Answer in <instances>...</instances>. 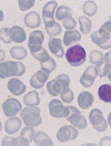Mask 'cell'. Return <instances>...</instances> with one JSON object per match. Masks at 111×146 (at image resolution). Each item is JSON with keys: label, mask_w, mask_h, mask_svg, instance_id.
Listing matches in <instances>:
<instances>
[{"label": "cell", "mask_w": 111, "mask_h": 146, "mask_svg": "<svg viewBox=\"0 0 111 146\" xmlns=\"http://www.w3.org/2000/svg\"><path fill=\"white\" fill-rule=\"evenodd\" d=\"M9 36L11 41L16 43H21L26 40V31L19 26H15L12 28H9Z\"/></svg>", "instance_id": "e0dca14e"}, {"label": "cell", "mask_w": 111, "mask_h": 146, "mask_svg": "<svg viewBox=\"0 0 111 146\" xmlns=\"http://www.w3.org/2000/svg\"><path fill=\"white\" fill-rule=\"evenodd\" d=\"M61 100L64 101L65 103H71L74 101V92L71 91L70 89H68L67 91H65L64 93L60 94Z\"/></svg>", "instance_id": "d590c367"}, {"label": "cell", "mask_w": 111, "mask_h": 146, "mask_svg": "<svg viewBox=\"0 0 111 146\" xmlns=\"http://www.w3.org/2000/svg\"><path fill=\"white\" fill-rule=\"evenodd\" d=\"M91 41L93 43H96L98 46H100L101 49L108 50L111 48V36L109 33L102 31V30H97L94 31L92 35L90 36Z\"/></svg>", "instance_id": "52a82bcc"}, {"label": "cell", "mask_w": 111, "mask_h": 146, "mask_svg": "<svg viewBox=\"0 0 111 146\" xmlns=\"http://www.w3.org/2000/svg\"><path fill=\"white\" fill-rule=\"evenodd\" d=\"M107 76H108V79H109V80H110V81H111V71H110V72H109V74H108Z\"/></svg>", "instance_id": "ee69618b"}, {"label": "cell", "mask_w": 111, "mask_h": 146, "mask_svg": "<svg viewBox=\"0 0 111 146\" xmlns=\"http://www.w3.org/2000/svg\"><path fill=\"white\" fill-rule=\"evenodd\" d=\"M35 143L39 146H53V142L52 139L49 137V135H47L45 132H37L36 135H35V138H33Z\"/></svg>", "instance_id": "603a6c76"}, {"label": "cell", "mask_w": 111, "mask_h": 146, "mask_svg": "<svg viewBox=\"0 0 111 146\" xmlns=\"http://www.w3.org/2000/svg\"><path fill=\"white\" fill-rule=\"evenodd\" d=\"M99 145H101V146L109 145V146H111V137L106 136V137H103V138H101V139H100Z\"/></svg>", "instance_id": "60d3db41"}, {"label": "cell", "mask_w": 111, "mask_h": 146, "mask_svg": "<svg viewBox=\"0 0 111 146\" xmlns=\"http://www.w3.org/2000/svg\"><path fill=\"white\" fill-rule=\"evenodd\" d=\"M76 25H77V22H76V20L72 17H68V18H66L64 20V27L66 29H68V31L69 30H74L76 28Z\"/></svg>", "instance_id": "74e56055"}, {"label": "cell", "mask_w": 111, "mask_h": 146, "mask_svg": "<svg viewBox=\"0 0 111 146\" xmlns=\"http://www.w3.org/2000/svg\"><path fill=\"white\" fill-rule=\"evenodd\" d=\"M23 103L27 106H37L40 104V96L37 91H31L23 98Z\"/></svg>", "instance_id": "d4e9b609"}, {"label": "cell", "mask_w": 111, "mask_h": 146, "mask_svg": "<svg viewBox=\"0 0 111 146\" xmlns=\"http://www.w3.org/2000/svg\"><path fill=\"white\" fill-rule=\"evenodd\" d=\"M65 106L60 100H51L49 102V113L52 117L62 119L65 117Z\"/></svg>", "instance_id": "4fadbf2b"}, {"label": "cell", "mask_w": 111, "mask_h": 146, "mask_svg": "<svg viewBox=\"0 0 111 146\" xmlns=\"http://www.w3.org/2000/svg\"><path fill=\"white\" fill-rule=\"evenodd\" d=\"M45 40V36L40 30H35L30 33L29 36V41H28V46L31 48H36V46H40L42 44Z\"/></svg>", "instance_id": "ffe728a7"}, {"label": "cell", "mask_w": 111, "mask_h": 146, "mask_svg": "<svg viewBox=\"0 0 111 146\" xmlns=\"http://www.w3.org/2000/svg\"><path fill=\"white\" fill-rule=\"evenodd\" d=\"M111 71V64L110 63H106L103 64V66H100L99 68V76L100 78H104V76H107L109 72Z\"/></svg>", "instance_id": "f35d334b"}, {"label": "cell", "mask_w": 111, "mask_h": 146, "mask_svg": "<svg viewBox=\"0 0 111 146\" xmlns=\"http://www.w3.org/2000/svg\"><path fill=\"white\" fill-rule=\"evenodd\" d=\"M48 78H49V74L45 71H42V70L37 71L30 79V85L35 90H40L41 88H43V85L48 81Z\"/></svg>", "instance_id": "7c38bea8"}, {"label": "cell", "mask_w": 111, "mask_h": 146, "mask_svg": "<svg viewBox=\"0 0 111 146\" xmlns=\"http://www.w3.org/2000/svg\"><path fill=\"white\" fill-rule=\"evenodd\" d=\"M3 54H5V52H3V51H2V50H1V60H2V59H3Z\"/></svg>", "instance_id": "f6af8a7d"}, {"label": "cell", "mask_w": 111, "mask_h": 146, "mask_svg": "<svg viewBox=\"0 0 111 146\" xmlns=\"http://www.w3.org/2000/svg\"><path fill=\"white\" fill-rule=\"evenodd\" d=\"M90 123L92 124L93 128L98 132H104L108 127V123L103 117V114L99 109H93L89 114Z\"/></svg>", "instance_id": "8992f818"}, {"label": "cell", "mask_w": 111, "mask_h": 146, "mask_svg": "<svg viewBox=\"0 0 111 146\" xmlns=\"http://www.w3.org/2000/svg\"><path fill=\"white\" fill-rule=\"evenodd\" d=\"M41 20L42 19L40 18L39 13L32 11V12H29L25 16V25L27 26L28 28H31V29H35V28H39L40 25H41Z\"/></svg>", "instance_id": "ac0fdd59"}, {"label": "cell", "mask_w": 111, "mask_h": 146, "mask_svg": "<svg viewBox=\"0 0 111 146\" xmlns=\"http://www.w3.org/2000/svg\"><path fill=\"white\" fill-rule=\"evenodd\" d=\"M98 75H99V68L96 65H90L81 75L80 84L84 88H90L94 83V80Z\"/></svg>", "instance_id": "30bf717a"}, {"label": "cell", "mask_w": 111, "mask_h": 146, "mask_svg": "<svg viewBox=\"0 0 111 146\" xmlns=\"http://www.w3.org/2000/svg\"><path fill=\"white\" fill-rule=\"evenodd\" d=\"M20 126H21V119L12 116L9 117V119L5 123V131L8 135H12L18 132Z\"/></svg>", "instance_id": "d6986e66"}, {"label": "cell", "mask_w": 111, "mask_h": 146, "mask_svg": "<svg viewBox=\"0 0 111 146\" xmlns=\"http://www.w3.org/2000/svg\"><path fill=\"white\" fill-rule=\"evenodd\" d=\"M78 137V131L74 126L65 125L60 128L57 133V139L60 143H67L69 141H74Z\"/></svg>", "instance_id": "ba28073f"}, {"label": "cell", "mask_w": 111, "mask_h": 146, "mask_svg": "<svg viewBox=\"0 0 111 146\" xmlns=\"http://www.w3.org/2000/svg\"><path fill=\"white\" fill-rule=\"evenodd\" d=\"M20 135L23 137V138H26L28 142L30 143V142L33 141L35 135H36V132H35V129H33L32 126H26V127L21 131V134Z\"/></svg>", "instance_id": "d6a6232c"}, {"label": "cell", "mask_w": 111, "mask_h": 146, "mask_svg": "<svg viewBox=\"0 0 111 146\" xmlns=\"http://www.w3.org/2000/svg\"><path fill=\"white\" fill-rule=\"evenodd\" d=\"M93 101H94L93 95L88 91L81 92L78 95V105L83 110L90 109L93 104Z\"/></svg>", "instance_id": "9a60e30c"}, {"label": "cell", "mask_w": 111, "mask_h": 146, "mask_svg": "<svg viewBox=\"0 0 111 146\" xmlns=\"http://www.w3.org/2000/svg\"><path fill=\"white\" fill-rule=\"evenodd\" d=\"M48 46H49V50L52 54H55L58 58H62L65 56V50L62 48V42L60 39L58 38H51L48 42Z\"/></svg>", "instance_id": "5bb4252c"}, {"label": "cell", "mask_w": 111, "mask_h": 146, "mask_svg": "<svg viewBox=\"0 0 111 146\" xmlns=\"http://www.w3.org/2000/svg\"><path fill=\"white\" fill-rule=\"evenodd\" d=\"M57 1H49L42 8V17L41 19L45 22V26L55 22V16H56V10H57Z\"/></svg>", "instance_id": "8fae6325"}, {"label": "cell", "mask_w": 111, "mask_h": 146, "mask_svg": "<svg viewBox=\"0 0 111 146\" xmlns=\"http://www.w3.org/2000/svg\"><path fill=\"white\" fill-rule=\"evenodd\" d=\"M72 12H74V11H72L71 8H69V7H67V6H60V7H58L57 10H56V19L64 21L66 18L71 17Z\"/></svg>", "instance_id": "4316f807"}, {"label": "cell", "mask_w": 111, "mask_h": 146, "mask_svg": "<svg viewBox=\"0 0 111 146\" xmlns=\"http://www.w3.org/2000/svg\"><path fill=\"white\" fill-rule=\"evenodd\" d=\"M89 60H90V63L92 65H96L98 68H100L104 61V54H102L100 51H91L90 56H89Z\"/></svg>", "instance_id": "83f0119b"}, {"label": "cell", "mask_w": 111, "mask_h": 146, "mask_svg": "<svg viewBox=\"0 0 111 146\" xmlns=\"http://www.w3.org/2000/svg\"><path fill=\"white\" fill-rule=\"evenodd\" d=\"M10 55L13 58V59H18V60H22L27 56V50L23 48V46H12L10 49Z\"/></svg>", "instance_id": "f1b7e54d"}, {"label": "cell", "mask_w": 111, "mask_h": 146, "mask_svg": "<svg viewBox=\"0 0 111 146\" xmlns=\"http://www.w3.org/2000/svg\"><path fill=\"white\" fill-rule=\"evenodd\" d=\"M80 40H81V35L77 30H69V31L67 30L64 36V43L67 46H72L76 42H79Z\"/></svg>", "instance_id": "44dd1931"}, {"label": "cell", "mask_w": 111, "mask_h": 146, "mask_svg": "<svg viewBox=\"0 0 111 146\" xmlns=\"http://www.w3.org/2000/svg\"><path fill=\"white\" fill-rule=\"evenodd\" d=\"M65 117L70 123L71 125L77 128H83L87 127V121L86 117L81 114V112L78 109H76L74 106H67L65 109Z\"/></svg>", "instance_id": "5b68a950"}, {"label": "cell", "mask_w": 111, "mask_h": 146, "mask_svg": "<svg viewBox=\"0 0 111 146\" xmlns=\"http://www.w3.org/2000/svg\"><path fill=\"white\" fill-rule=\"evenodd\" d=\"M110 22H111V17H110Z\"/></svg>", "instance_id": "bcb514c9"}, {"label": "cell", "mask_w": 111, "mask_h": 146, "mask_svg": "<svg viewBox=\"0 0 111 146\" xmlns=\"http://www.w3.org/2000/svg\"><path fill=\"white\" fill-rule=\"evenodd\" d=\"M2 112L7 117L16 116L19 112H21V103L16 99H7L2 104Z\"/></svg>", "instance_id": "9c48e42d"}, {"label": "cell", "mask_w": 111, "mask_h": 146, "mask_svg": "<svg viewBox=\"0 0 111 146\" xmlns=\"http://www.w3.org/2000/svg\"><path fill=\"white\" fill-rule=\"evenodd\" d=\"M100 30L102 31H104V32H107V33H111V22L110 21H108V22H106V23H103L101 27H100Z\"/></svg>", "instance_id": "ab89813d"}, {"label": "cell", "mask_w": 111, "mask_h": 146, "mask_svg": "<svg viewBox=\"0 0 111 146\" xmlns=\"http://www.w3.org/2000/svg\"><path fill=\"white\" fill-rule=\"evenodd\" d=\"M8 90H9L10 93H12L13 95L16 96H19L21 95L23 92L26 91V85L21 82L18 79H11L9 82H8Z\"/></svg>", "instance_id": "2e32d148"}, {"label": "cell", "mask_w": 111, "mask_h": 146, "mask_svg": "<svg viewBox=\"0 0 111 146\" xmlns=\"http://www.w3.org/2000/svg\"><path fill=\"white\" fill-rule=\"evenodd\" d=\"M20 116L22 117L23 123L27 126L36 127V126H39L42 122L41 115H40V109H38L37 106H29L21 110Z\"/></svg>", "instance_id": "277c9868"}, {"label": "cell", "mask_w": 111, "mask_h": 146, "mask_svg": "<svg viewBox=\"0 0 111 146\" xmlns=\"http://www.w3.org/2000/svg\"><path fill=\"white\" fill-rule=\"evenodd\" d=\"M30 52H31L32 56H33L36 60L40 61V63H43V62H46L47 60L50 59L48 52H47V50L43 49L41 46H36V48H31V49H30Z\"/></svg>", "instance_id": "7402d4cb"}, {"label": "cell", "mask_w": 111, "mask_h": 146, "mask_svg": "<svg viewBox=\"0 0 111 146\" xmlns=\"http://www.w3.org/2000/svg\"><path fill=\"white\" fill-rule=\"evenodd\" d=\"M56 66H57L56 61L53 60V59H51V58H50L49 60H47L46 62L41 63V70H42V71H45L46 73H48V74H50L52 71H55Z\"/></svg>", "instance_id": "836d02e7"}, {"label": "cell", "mask_w": 111, "mask_h": 146, "mask_svg": "<svg viewBox=\"0 0 111 146\" xmlns=\"http://www.w3.org/2000/svg\"><path fill=\"white\" fill-rule=\"evenodd\" d=\"M99 99L106 103H111V84H102L98 90Z\"/></svg>", "instance_id": "484cf974"}, {"label": "cell", "mask_w": 111, "mask_h": 146, "mask_svg": "<svg viewBox=\"0 0 111 146\" xmlns=\"http://www.w3.org/2000/svg\"><path fill=\"white\" fill-rule=\"evenodd\" d=\"M46 30H47V32H48V35H49L50 36H58V35H60L61 31H62L61 26H60L59 23H57L56 21L55 22H52V23L46 25Z\"/></svg>", "instance_id": "1f68e13d"}, {"label": "cell", "mask_w": 111, "mask_h": 146, "mask_svg": "<svg viewBox=\"0 0 111 146\" xmlns=\"http://www.w3.org/2000/svg\"><path fill=\"white\" fill-rule=\"evenodd\" d=\"M70 85V76L67 74H60L53 80L47 83V91L50 95L58 96L69 89Z\"/></svg>", "instance_id": "6da1fadb"}, {"label": "cell", "mask_w": 111, "mask_h": 146, "mask_svg": "<svg viewBox=\"0 0 111 146\" xmlns=\"http://www.w3.org/2000/svg\"><path fill=\"white\" fill-rule=\"evenodd\" d=\"M26 72L25 64L15 61H6L0 64V78L6 79L9 76H21Z\"/></svg>", "instance_id": "7a4b0ae2"}, {"label": "cell", "mask_w": 111, "mask_h": 146, "mask_svg": "<svg viewBox=\"0 0 111 146\" xmlns=\"http://www.w3.org/2000/svg\"><path fill=\"white\" fill-rule=\"evenodd\" d=\"M79 23H80V30L83 35H88L92 28V23L91 20L84 16H80L79 17Z\"/></svg>", "instance_id": "f546056e"}, {"label": "cell", "mask_w": 111, "mask_h": 146, "mask_svg": "<svg viewBox=\"0 0 111 146\" xmlns=\"http://www.w3.org/2000/svg\"><path fill=\"white\" fill-rule=\"evenodd\" d=\"M0 38H1V41H3L5 43L12 42L9 36V28H1V30H0Z\"/></svg>", "instance_id": "8d00e7d4"}, {"label": "cell", "mask_w": 111, "mask_h": 146, "mask_svg": "<svg viewBox=\"0 0 111 146\" xmlns=\"http://www.w3.org/2000/svg\"><path fill=\"white\" fill-rule=\"evenodd\" d=\"M67 62L71 66H80L86 62V50L82 46H70L65 54Z\"/></svg>", "instance_id": "3957f363"}, {"label": "cell", "mask_w": 111, "mask_h": 146, "mask_svg": "<svg viewBox=\"0 0 111 146\" xmlns=\"http://www.w3.org/2000/svg\"><path fill=\"white\" fill-rule=\"evenodd\" d=\"M18 2H19V8H20V10H22V11L29 10L30 8H32L35 6V3H36L35 0H19Z\"/></svg>", "instance_id": "e575fe53"}, {"label": "cell", "mask_w": 111, "mask_h": 146, "mask_svg": "<svg viewBox=\"0 0 111 146\" xmlns=\"http://www.w3.org/2000/svg\"><path fill=\"white\" fill-rule=\"evenodd\" d=\"M97 9H98V6L94 1H86L82 7L83 12L89 17H93L97 13Z\"/></svg>", "instance_id": "4dcf8cb0"}, {"label": "cell", "mask_w": 111, "mask_h": 146, "mask_svg": "<svg viewBox=\"0 0 111 146\" xmlns=\"http://www.w3.org/2000/svg\"><path fill=\"white\" fill-rule=\"evenodd\" d=\"M2 145L3 146H17V145H21V146H28L29 145V142H28L26 138L20 136L17 137V138H12L10 136L5 137L2 139Z\"/></svg>", "instance_id": "cb8c5ba5"}, {"label": "cell", "mask_w": 111, "mask_h": 146, "mask_svg": "<svg viewBox=\"0 0 111 146\" xmlns=\"http://www.w3.org/2000/svg\"><path fill=\"white\" fill-rule=\"evenodd\" d=\"M104 61H106V63L111 64V51H109L108 53L104 54Z\"/></svg>", "instance_id": "b9f144b4"}, {"label": "cell", "mask_w": 111, "mask_h": 146, "mask_svg": "<svg viewBox=\"0 0 111 146\" xmlns=\"http://www.w3.org/2000/svg\"><path fill=\"white\" fill-rule=\"evenodd\" d=\"M108 124L111 126V112L109 113V115H108Z\"/></svg>", "instance_id": "7bdbcfd3"}]
</instances>
